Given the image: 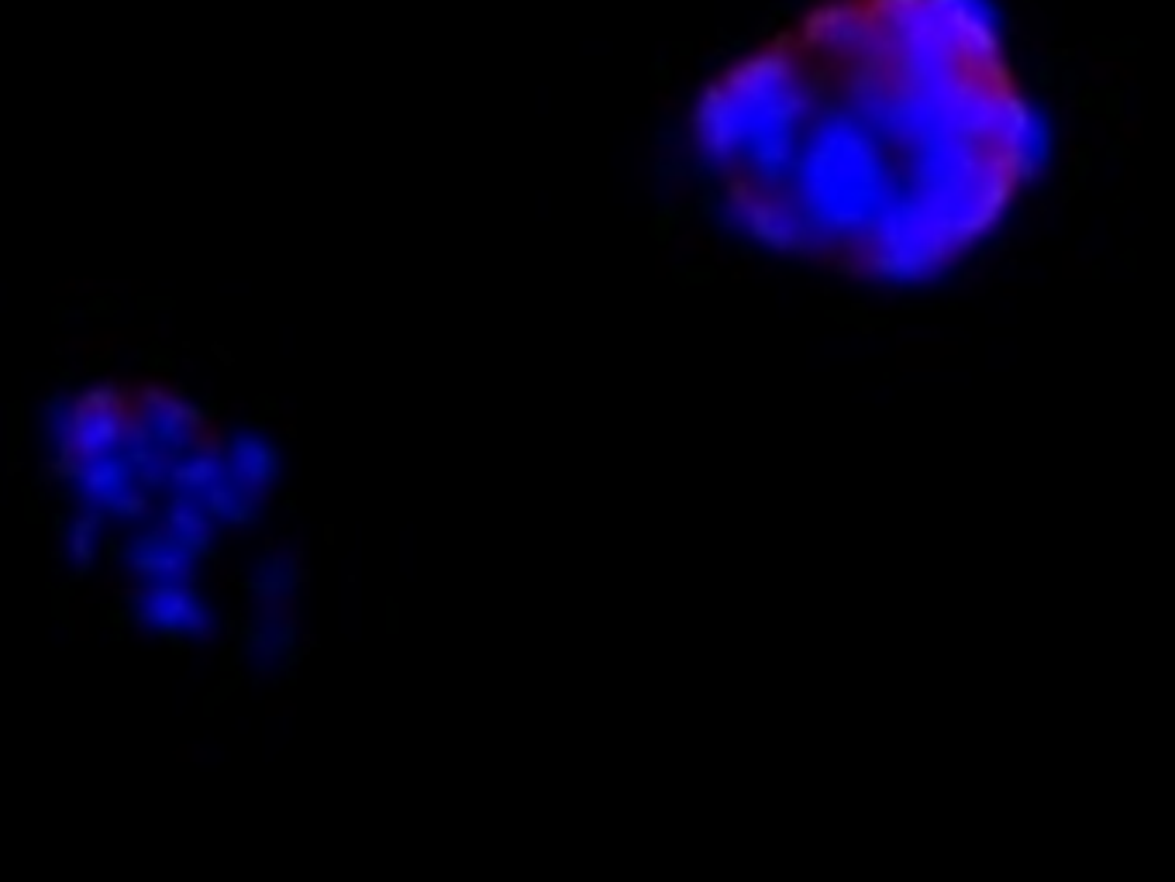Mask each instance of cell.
I'll list each match as a JSON object with an SVG mask.
<instances>
[{"label": "cell", "mask_w": 1175, "mask_h": 882, "mask_svg": "<svg viewBox=\"0 0 1175 882\" xmlns=\"http://www.w3.org/2000/svg\"><path fill=\"white\" fill-rule=\"evenodd\" d=\"M724 221L862 279H924L1010 211L1038 124L975 0H824L731 62L690 121Z\"/></svg>", "instance_id": "cell-1"}, {"label": "cell", "mask_w": 1175, "mask_h": 882, "mask_svg": "<svg viewBox=\"0 0 1175 882\" xmlns=\"http://www.w3.org/2000/svg\"><path fill=\"white\" fill-rule=\"evenodd\" d=\"M135 617H139V624L156 628L163 637H180V634L211 637L214 634V617L204 607V600L190 586L169 583V580L145 593V597L135 604Z\"/></svg>", "instance_id": "cell-2"}, {"label": "cell", "mask_w": 1175, "mask_h": 882, "mask_svg": "<svg viewBox=\"0 0 1175 882\" xmlns=\"http://www.w3.org/2000/svg\"><path fill=\"white\" fill-rule=\"evenodd\" d=\"M231 466L235 476L252 490H266L279 479L283 455L266 434L255 431H235L231 434Z\"/></svg>", "instance_id": "cell-3"}, {"label": "cell", "mask_w": 1175, "mask_h": 882, "mask_svg": "<svg viewBox=\"0 0 1175 882\" xmlns=\"http://www.w3.org/2000/svg\"><path fill=\"white\" fill-rule=\"evenodd\" d=\"M128 487H132V462L115 452L86 462L83 479H80V493L91 503H104L107 497H115Z\"/></svg>", "instance_id": "cell-4"}, {"label": "cell", "mask_w": 1175, "mask_h": 882, "mask_svg": "<svg viewBox=\"0 0 1175 882\" xmlns=\"http://www.w3.org/2000/svg\"><path fill=\"white\" fill-rule=\"evenodd\" d=\"M121 559L142 580H172V583L190 580V562L180 559L177 551H132V548H124Z\"/></svg>", "instance_id": "cell-5"}, {"label": "cell", "mask_w": 1175, "mask_h": 882, "mask_svg": "<svg viewBox=\"0 0 1175 882\" xmlns=\"http://www.w3.org/2000/svg\"><path fill=\"white\" fill-rule=\"evenodd\" d=\"M169 473V482L177 487L180 493H197V490H207L214 487L217 479L225 476V462L221 455H204V452H193V458H183L177 462Z\"/></svg>", "instance_id": "cell-6"}, {"label": "cell", "mask_w": 1175, "mask_h": 882, "mask_svg": "<svg viewBox=\"0 0 1175 882\" xmlns=\"http://www.w3.org/2000/svg\"><path fill=\"white\" fill-rule=\"evenodd\" d=\"M100 524L104 517L97 511L83 514L73 521L70 527V556L76 562V576H86V572L94 569V551H97V535H100Z\"/></svg>", "instance_id": "cell-7"}, {"label": "cell", "mask_w": 1175, "mask_h": 882, "mask_svg": "<svg viewBox=\"0 0 1175 882\" xmlns=\"http://www.w3.org/2000/svg\"><path fill=\"white\" fill-rule=\"evenodd\" d=\"M76 407H83L86 414H115V417H121V421H124V407H128V401H124V393L115 386V383H100V386H94V390H86V393H80L76 396Z\"/></svg>", "instance_id": "cell-8"}, {"label": "cell", "mask_w": 1175, "mask_h": 882, "mask_svg": "<svg viewBox=\"0 0 1175 882\" xmlns=\"http://www.w3.org/2000/svg\"><path fill=\"white\" fill-rule=\"evenodd\" d=\"M169 527L177 535H190V532H207V514L197 506V500H190L187 493H180L177 500L169 503Z\"/></svg>", "instance_id": "cell-9"}, {"label": "cell", "mask_w": 1175, "mask_h": 882, "mask_svg": "<svg viewBox=\"0 0 1175 882\" xmlns=\"http://www.w3.org/2000/svg\"><path fill=\"white\" fill-rule=\"evenodd\" d=\"M83 469H86V462L80 458V452H76V445H73V438H70V434H59V455L49 462V479H56V482H80V479H83Z\"/></svg>", "instance_id": "cell-10"}, {"label": "cell", "mask_w": 1175, "mask_h": 882, "mask_svg": "<svg viewBox=\"0 0 1175 882\" xmlns=\"http://www.w3.org/2000/svg\"><path fill=\"white\" fill-rule=\"evenodd\" d=\"M100 506H104V514H111V517L135 521V517H142V514L148 511V497H145V493H135V490H121V493H115V497H107Z\"/></svg>", "instance_id": "cell-11"}, {"label": "cell", "mask_w": 1175, "mask_h": 882, "mask_svg": "<svg viewBox=\"0 0 1175 882\" xmlns=\"http://www.w3.org/2000/svg\"><path fill=\"white\" fill-rule=\"evenodd\" d=\"M172 551H177L180 559L187 562H197V559H217V551L211 545V535L207 532H190V535H172Z\"/></svg>", "instance_id": "cell-12"}, {"label": "cell", "mask_w": 1175, "mask_h": 882, "mask_svg": "<svg viewBox=\"0 0 1175 882\" xmlns=\"http://www.w3.org/2000/svg\"><path fill=\"white\" fill-rule=\"evenodd\" d=\"M187 431H190V428H183L177 417L159 414V410L148 414V434L156 438V441H166V445H169V441H172V445H183V434H187Z\"/></svg>", "instance_id": "cell-13"}, {"label": "cell", "mask_w": 1175, "mask_h": 882, "mask_svg": "<svg viewBox=\"0 0 1175 882\" xmlns=\"http://www.w3.org/2000/svg\"><path fill=\"white\" fill-rule=\"evenodd\" d=\"M204 493H207V497H204V506H201V511L207 514V521H225L238 493H235V490H228V487H221V479H217L214 487H207Z\"/></svg>", "instance_id": "cell-14"}, {"label": "cell", "mask_w": 1175, "mask_h": 882, "mask_svg": "<svg viewBox=\"0 0 1175 882\" xmlns=\"http://www.w3.org/2000/svg\"><path fill=\"white\" fill-rule=\"evenodd\" d=\"M228 524H235V527H249V524H255L259 521V511H255V503H252V497H235V503H231V511H228V517H225Z\"/></svg>", "instance_id": "cell-15"}, {"label": "cell", "mask_w": 1175, "mask_h": 882, "mask_svg": "<svg viewBox=\"0 0 1175 882\" xmlns=\"http://www.w3.org/2000/svg\"><path fill=\"white\" fill-rule=\"evenodd\" d=\"M290 586H293V576H287V572H279V565H276L273 576H263V580H252V583H249V589L263 593V597H276L279 589H290Z\"/></svg>", "instance_id": "cell-16"}, {"label": "cell", "mask_w": 1175, "mask_h": 882, "mask_svg": "<svg viewBox=\"0 0 1175 882\" xmlns=\"http://www.w3.org/2000/svg\"><path fill=\"white\" fill-rule=\"evenodd\" d=\"M197 452H204V455H221V438H204V441H197Z\"/></svg>", "instance_id": "cell-17"}]
</instances>
